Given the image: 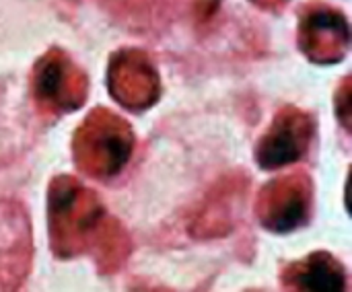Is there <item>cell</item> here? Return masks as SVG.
Returning a JSON list of instances; mask_svg holds the SVG:
<instances>
[{
  "label": "cell",
  "instance_id": "4",
  "mask_svg": "<svg viewBox=\"0 0 352 292\" xmlns=\"http://www.w3.org/2000/svg\"><path fill=\"white\" fill-rule=\"evenodd\" d=\"M311 188L303 175L272 181L260 196V221L268 231L291 233L309 218Z\"/></svg>",
  "mask_w": 352,
  "mask_h": 292
},
{
  "label": "cell",
  "instance_id": "5",
  "mask_svg": "<svg viewBox=\"0 0 352 292\" xmlns=\"http://www.w3.org/2000/svg\"><path fill=\"white\" fill-rule=\"evenodd\" d=\"M314 136V122L295 109L283 111L266 136L258 144L256 159L262 169H280L295 165L307 153L309 140Z\"/></svg>",
  "mask_w": 352,
  "mask_h": 292
},
{
  "label": "cell",
  "instance_id": "8",
  "mask_svg": "<svg viewBox=\"0 0 352 292\" xmlns=\"http://www.w3.org/2000/svg\"><path fill=\"white\" fill-rule=\"evenodd\" d=\"M301 49L320 64L338 62L349 47V23L330 8H318L301 21Z\"/></svg>",
  "mask_w": 352,
  "mask_h": 292
},
{
  "label": "cell",
  "instance_id": "2",
  "mask_svg": "<svg viewBox=\"0 0 352 292\" xmlns=\"http://www.w3.org/2000/svg\"><path fill=\"white\" fill-rule=\"evenodd\" d=\"M103 216L105 212L101 204L78 181L70 177L54 181L50 192V223L54 231L52 235L58 237V245L66 237H72V243L76 245Z\"/></svg>",
  "mask_w": 352,
  "mask_h": 292
},
{
  "label": "cell",
  "instance_id": "1",
  "mask_svg": "<svg viewBox=\"0 0 352 292\" xmlns=\"http://www.w3.org/2000/svg\"><path fill=\"white\" fill-rule=\"evenodd\" d=\"M76 159L95 177L116 175L132 155L128 124L107 111H95L76 132Z\"/></svg>",
  "mask_w": 352,
  "mask_h": 292
},
{
  "label": "cell",
  "instance_id": "7",
  "mask_svg": "<svg viewBox=\"0 0 352 292\" xmlns=\"http://www.w3.org/2000/svg\"><path fill=\"white\" fill-rule=\"evenodd\" d=\"M109 91L128 109H144L159 97L157 72L142 54L120 52L109 66Z\"/></svg>",
  "mask_w": 352,
  "mask_h": 292
},
{
  "label": "cell",
  "instance_id": "6",
  "mask_svg": "<svg viewBox=\"0 0 352 292\" xmlns=\"http://www.w3.org/2000/svg\"><path fill=\"white\" fill-rule=\"evenodd\" d=\"M31 235L25 212L0 202V292H16L29 270Z\"/></svg>",
  "mask_w": 352,
  "mask_h": 292
},
{
  "label": "cell",
  "instance_id": "9",
  "mask_svg": "<svg viewBox=\"0 0 352 292\" xmlns=\"http://www.w3.org/2000/svg\"><path fill=\"white\" fill-rule=\"evenodd\" d=\"M287 280L297 292H349L344 266L328 251H316L293 264Z\"/></svg>",
  "mask_w": 352,
  "mask_h": 292
},
{
  "label": "cell",
  "instance_id": "3",
  "mask_svg": "<svg viewBox=\"0 0 352 292\" xmlns=\"http://www.w3.org/2000/svg\"><path fill=\"white\" fill-rule=\"evenodd\" d=\"M33 91L41 107L68 111L82 105L87 85L82 72L62 52H50L37 62Z\"/></svg>",
  "mask_w": 352,
  "mask_h": 292
}]
</instances>
